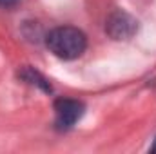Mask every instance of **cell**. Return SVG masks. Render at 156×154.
<instances>
[{
	"label": "cell",
	"instance_id": "3",
	"mask_svg": "<svg viewBox=\"0 0 156 154\" xmlns=\"http://www.w3.org/2000/svg\"><path fill=\"white\" fill-rule=\"evenodd\" d=\"M105 31L113 40H127L138 31V22L129 13L116 9L105 20Z\"/></svg>",
	"mask_w": 156,
	"mask_h": 154
},
{
	"label": "cell",
	"instance_id": "1",
	"mask_svg": "<svg viewBox=\"0 0 156 154\" xmlns=\"http://www.w3.org/2000/svg\"><path fill=\"white\" fill-rule=\"evenodd\" d=\"M47 49L60 60H75L83 54L87 47V37L83 31L73 26H62L47 33L45 37Z\"/></svg>",
	"mask_w": 156,
	"mask_h": 154
},
{
	"label": "cell",
	"instance_id": "6",
	"mask_svg": "<svg viewBox=\"0 0 156 154\" xmlns=\"http://www.w3.org/2000/svg\"><path fill=\"white\" fill-rule=\"evenodd\" d=\"M149 152H153V154L156 152V138H154V143H153V145H151V149H149Z\"/></svg>",
	"mask_w": 156,
	"mask_h": 154
},
{
	"label": "cell",
	"instance_id": "5",
	"mask_svg": "<svg viewBox=\"0 0 156 154\" xmlns=\"http://www.w3.org/2000/svg\"><path fill=\"white\" fill-rule=\"evenodd\" d=\"M16 4H18V0H0V7H13Z\"/></svg>",
	"mask_w": 156,
	"mask_h": 154
},
{
	"label": "cell",
	"instance_id": "4",
	"mask_svg": "<svg viewBox=\"0 0 156 154\" xmlns=\"http://www.w3.org/2000/svg\"><path fill=\"white\" fill-rule=\"evenodd\" d=\"M18 76L22 78L24 82L31 83V85L40 87V89H42V91H45V93H51V91H53V87H51V83L47 82V78H44L37 69H33V67H29V65H26V67L18 73Z\"/></svg>",
	"mask_w": 156,
	"mask_h": 154
},
{
	"label": "cell",
	"instance_id": "2",
	"mask_svg": "<svg viewBox=\"0 0 156 154\" xmlns=\"http://www.w3.org/2000/svg\"><path fill=\"white\" fill-rule=\"evenodd\" d=\"M85 113V105L73 98H58L55 102V127L58 131H69Z\"/></svg>",
	"mask_w": 156,
	"mask_h": 154
}]
</instances>
